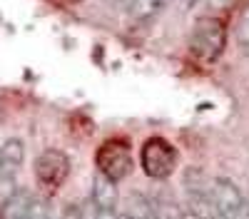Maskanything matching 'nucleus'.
I'll return each mask as SVG.
<instances>
[{
    "instance_id": "20e7f679",
    "label": "nucleus",
    "mask_w": 249,
    "mask_h": 219,
    "mask_svg": "<svg viewBox=\"0 0 249 219\" xmlns=\"http://www.w3.org/2000/svg\"><path fill=\"white\" fill-rule=\"evenodd\" d=\"M68 174H70V159L62 150L50 147V150L37 154V159H35V179H37L40 189H43L45 194L57 192L62 185H65Z\"/></svg>"
},
{
    "instance_id": "6e6552de",
    "label": "nucleus",
    "mask_w": 249,
    "mask_h": 219,
    "mask_svg": "<svg viewBox=\"0 0 249 219\" xmlns=\"http://www.w3.org/2000/svg\"><path fill=\"white\" fill-rule=\"evenodd\" d=\"M25 159V142L10 137L0 145V177H15Z\"/></svg>"
},
{
    "instance_id": "9d476101",
    "label": "nucleus",
    "mask_w": 249,
    "mask_h": 219,
    "mask_svg": "<svg viewBox=\"0 0 249 219\" xmlns=\"http://www.w3.org/2000/svg\"><path fill=\"white\" fill-rule=\"evenodd\" d=\"M122 217H160L157 212V202H152V199L147 197H130V202H127V212H122Z\"/></svg>"
},
{
    "instance_id": "dca6fc26",
    "label": "nucleus",
    "mask_w": 249,
    "mask_h": 219,
    "mask_svg": "<svg viewBox=\"0 0 249 219\" xmlns=\"http://www.w3.org/2000/svg\"><path fill=\"white\" fill-rule=\"evenodd\" d=\"M244 55H247V57H249V45H244Z\"/></svg>"
},
{
    "instance_id": "4468645a",
    "label": "nucleus",
    "mask_w": 249,
    "mask_h": 219,
    "mask_svg": "<svg viewBox=\"0 0 249 219\" xmlns=\"http://www.w3.org/2000/svg\"><path fill=\"white\" fill-rule=\"evenodd\" d=\"M237 40H239V45H249V5L242 10L239 20H237Z\"/></svg>"
},
{
    "instance_id": "6ab92c4d",
    "label": "nucleus",
    "mask_w": 249,
    "mask_h": 219,
    "mask_svg": "<svg viewBox=\"0 0 249 219\" xmlns=\"http://www.w3.org/2000/svg\"><path fill=\"white\" fill-rule=\"evenodd\" d=\"M190 3H195V0H190Z\"/></svg>"
},
{
    "instance_id": "423d86ee",
    "label": "nucleus",
    "mask_w": 249,
    "mask_h": 219,
    "mask_svg": "<svg viewBox=\"0 0 249 219\" xmlns=\"http://www.w3.org/2000/svg\"><path fill=\"white\" fill-rule=\"evenodd\" d=\"M182 179H184L187 197H190L192 214L195 217H214V207H212V199H210V182L212 179L199 167H190Z\"/></svg>"
},
{
    "instance_id": "39448f33",
    "label": "nucleus",
    "mask_w": 249,
    "mask_h": 219,
    "mask_svg": "<svg viewBox=\"0 0 249 219\" xmlns=\"http://www.w3.org/2000/svg\"><path fill=\"white\" fill-rule=\"evenodd\" d=\"M210 199L214 217L219 219H239L244 217V197L242 189L227 177H214L210 182Z\"/></svg>"
},
{
    "instance_id": "f8f14e48",
    "label": "nucleus",
    "mask_w": 249,
    "mask_h": 219,
    "mask_svg": "<svg viewBox=\"0 0 249 219\" xmlns=\"http://www.w3.org/2000/svg\"><path fill=\"white\" fill-rule=\"evenodd\" d=\"M45 217H50V199L40 197V194H33L25 219H45Z\"/></svg>"
},
{
    "instance_id": "a211bd4d",
    "label": "nucleus",
    "mask_w": 249,
    "mask_h": 219,
    "mask_svg": "<svg viewBox=\"0 0 249 219\" xmlns=\"http://www.w3.org/2000/svg\"><path fill=\"white\" fill-rule=\"evenodd\" d=\"M70 3H80V0H70Z\"/></svg>"
},
{
    "instance_id": "f3484780",
    "label": "nucleus",
    "mask_w": 249,
    "mask_h": 219,
    "mask_svg": "<svg viewBox=\"0 0 249 219\" xmlns=\"http://www.w3.org/2000/svg\"><path fill=\"white\" fill-rule=\"evenodd\" d=\"M122 3H132V0H122Z\"/></svg>"
},
{
    "instance_id": "f257e3e1",
    "label": "nucleus",
    "mask_w": 249,
    "mask_h": 219,
    "mask_svg": "<svg viewBox=\"0 0 249 219\" xmlns=\"http://www.w3.org/2000/svg\"><path fill=\"white\" fill-rule=\"evenodd\" d=\"M227 48V25L217 15H204L192 25L190 55L199 63H214Z\"/></svg>"
},
{
    "instance_id": "2eb2a0df",
    "label": "nucleus",
    "mask_w": 249,
    "mask_h": 219,
    "mask_svg": "<svg viewBox=\"0 0 249 219\" xmlns=\"http://www.w3.org/2000/svg\"><path fill=\"white\" fill-rule=\"evenodd\" d=\"M195 3H199V5H204V10H212V13H217V10H230L237 0H195Z\"/></svg>"
},
{
    "instance_id": "ddd939ff",
    "label": "nucleus",
    "mask_w": 249,
    "mask_h": 219,
    "mask_svg": "<svg viewBox=\"0 0 249 219\" xmlns=\"http://www.w3.org/2000/svg\"><path fill=\"white\" fill-rule=\"evenodd\" d=\"M18 189L20 187H18V179L15 177H0V207H5Z\"/></svg>"
},
{
    "instance_id": "1a4fd4ad",
    "label": "nucleus",
    "mask_w": 249,
    "mask_h": 219,
    "mask_svg": "<svg viewBox=\"0 0 249 219\" xmlns=\"http://www.w3.org/2000/svg\"><path fill=\"white\" fill-rule=\"evenodd\" d=\"M30 197H33L30 189H23V187H20V189L13 194L10 202H8L5 207H0V217H3V219H25L28 204H30Z\"/></svg>"
},
{
    "instance_id": "9b49d317",
    "label": "nucleus",
    "mask_w": 249,
    "mask_h": 219,
    "mask_svg": "<svg viewBox=\"0 0 249 219\" xmlns=\"http://www.w3.org/2000/svg\"><path fill=\"white\" fill-rule=\"evenodd\" d=\"M164 5H167V0H132V3H130L132 15H135V17H140V20L157 15Z\"/></svg>"
},
{
    "instance_id": "7ed1b4c3",
    "label": "nucleus",
    "mask_w": 249,
    "mask_h": 219,
    "mask_svg": "<svg viewBox=\"0 0 249 219\" xmlns=\"http://www.w3.org/2000/svg\"><path fill=\"white\" fill-rule=\"evenodd\" d=\"M140 165L150 179H167L177 169V150L164 137H150L140 150Z\"/></svg>"
},
{
    "instance_id": "0eeeda50",
    "label": "nucleus",
    "mask_w": 249,
    "mask_h": 219,
    "mask_svg": "<svg viewBox=\"0 0 249 219\" xmlns=\"http://www.w3.org/2000/svg\"><path fill=\"white\" fill-rule=\"evenodd\" d=\"M117 182H112L110 177L100 174L92 182V207H95V217H115L117 209Z\"/></svg>"
},
{
    "instance_id": "f03ea898",
    "label": "nucleus",
    "mask_w": 249,
    "mask_h": 219,
    "mask_svg": "<svg viewBox=\"0 0 249 219\" xmlns=\"http://www.w3.org/2000/svg\"><path fill=\"white\" fill-rule=\"evenodd\" d=\"M97 172L110 177L112 182H120L132 172V147L124 137H110L105 139L95 152Z\"/></svg>"
}]
</instances>
